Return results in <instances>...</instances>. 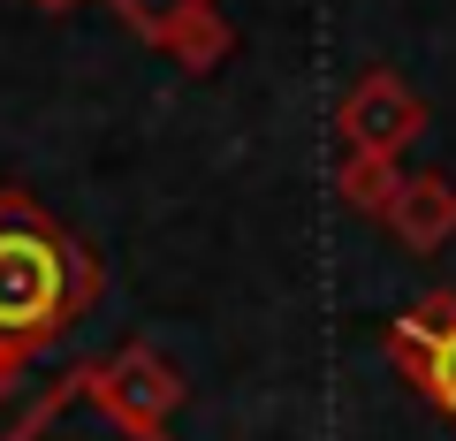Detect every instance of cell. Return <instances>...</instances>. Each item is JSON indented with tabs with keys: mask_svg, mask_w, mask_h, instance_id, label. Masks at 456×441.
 I'll use <instances>...</instances> for the list:
<instances>
[{
	"mask_svg": "<svg viewBox=\"0 0 456 441\" xmlns=\"http://www.w3.org/2000/svg\"><path fill=\"white\" fill-rule=\"evenodd\" d=\"M99 297V259L38 198L0 191V343L38 358Z\"/></svg>",
	"mask_w": 456,
	"mask_h": 441,
	"instance_id": "obj_1",
	"label": "cell"
},
{
	"mask_svg": "<svg viewBox=\"0 0 456 441\" xmlns=\"http://www.w3.org/2000/svg\"><path fill=\"white\" fill-rule=\"evenodd\" d=\"M0 441H167V426H137L122 419V411L99 396L92 365H77V373H61L46 396H38L31 411H23L16 426Z\"/></svg>",
	"mask_w": 456,
	"mask_h": 441,
	"instance_id": "obj_2",
	"label": "cell"
},
{
	"mask_svg": "<svg viewBox=\"0 0 456 441\" xmlns=\"http://www.w3.org/2000/svg\"><path fill=\"white\" fill-rule=\"evenodd\" d=\"M335 137L342 152H380V160H403L426 137V99L411 92L395 69H365L335 107Z\"/></svg>",
	"mask_w": 456,
	"mask_h": 441,
	"instance_id": "obj_3",
	"label": "cell"
},
{
	"mask_svg": "<svg viewBox=\"0 0 456 441\" xmlns=\"http://www.w3.org/2000/svg\"><path fill=\"white\" fill-rule=\"evenodd\" d=\"M388 358H395V373L419 380V388L456 419V297L449 290L388 320Z\"/></svg>",
	"mask_w": 456,
	"mask_h": 441,
	"instance_id": "obj_4",
	"label": "cell"
},
{
	"mask_svg": "<svg viewBox=\"0 0 456 441\" xmlns=\"http://www.w3.org/2000/svg\"><path fill=\"white\" fill-rule=\"evenodd\" d=\"M92 380H99V396H107L122 419H137V426H167L183 411V396H191V380H183L152 343H122L114 358L92 365Z\"/></svg>",
	"mask_w": 456,
	"mask_h": 441,
	"instance_id": "obj_5",
	"label": "cell"
},
{
	"mask_svg": "<svg viewBox=\"0 0 456 441\" xmlns=\"http://www.w3.org/2000/svg\"><path fill=\"white\" fill-rule=\"evenodd\" d=\"M380 229H388L403 251H441L456 236V183L449 176H403L395 206L380 213Z\"/></svg>",
	"mask_w": 456,
	"mask_h": 441,
	"instance_id": "obj_6",
	"label": "cell"
},
{
	"mask_svg": "<svg viewBox=\"0 0 456 441\" xmlns=\"http://www.w3.org/2000/svg\"><path fill=\"white\" fill-rule=\"evenodd\" d=\"M160 53L183 69V77H213V69H221L228 53H236V23H228V16H213V8H198V16H183L175 31L160 38Z\"/></svg>",
	"mask_w": 456,
	"mask_h": 441,
	"instance_id": "obj_7",
	"label": "cell"
},
{
	"mask_svg": "<svg viewBox=\"0 0 456 441\" xmlns=\"http://www.w3.org/2000/svg\"><path fill=\"white\" fill-rule=\"evenodd\" d=\"M395 191H403V160H380V152H342V167H335V198H342L350 213L380 221V213L395 206Z\"/></svg>",
	"mask_w": 456,
	"mask_h": 441,
	"instance_id": "obj_8",
	"label": "cell"
},
{
	"mask_svg": "<svg viewBox=\"0 0 456 441\" xmlns=\"http://www.w3.org/2000/svg\"><path fill=\"white\" fill-rule=\"evenodd\" d=\"M107 8H114L122 23H130V31L145 38V46H160V38L175 31L183 16H198V8H213V0H107Z\"/></svg>",
	"mask_w": 456,
	"mask_h": 441,
	"instance_id": "obj_9",
	"label": "cell"
},
{
	"mask_svg": "<svg viewBox=\"0 0 456 441\" xmlns=\"http://www.w3.org/2000/svg\"><path fill=\"white\" fill-rule=\"evenodd\" d=\"M23 365H31V358H23V350H8V343H0V396H8V380H16Z\"/></svg>",
	"mask_w": 456,
	"mask_h": 441,
	"instance_id": "obj_10",
	"label": "cell"
},
{
	"mask_svg": "<svg viewBox=\"0 0 456 441\" xmlns=\"http://www.w3.org/2000/svg\"><path fill=\"white\" fill-rule=\"evenodd\" d=\"M31 8H46V16H69V8H84V0H31Z\"/></svg>",
	"mask_w": 456,
	"mask_h": 441,
	"instance_id": "obj_11",
	"label": "cell"
}]
</instances>
